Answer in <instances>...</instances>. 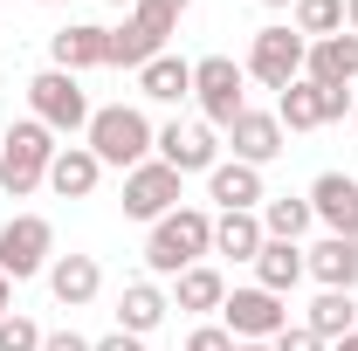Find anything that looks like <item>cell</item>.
Returning a JSON list of instances; mask_svg holds the SVG:
<instances>
[{
	"instance_id": "19",
	"label": "cell",
	"mask_w": 358,
	"mask_h": 351,
	"mask_svg": "<svg viewBox=\"0 0 358 351\" xmlns=\"http://www.w3.org/2000/svg\"><path fill=\"white\" fill-rule=\"evenodd\" d=\"M96 179H103V166H96V152H90V145H62V152L48 159V186H55L62 200H90V193H96Z\"/></svg>"
},
{
	"instance_id": "12",
	"label": "cell",
	"mask_w": 358,
	"mask_h": 351,
	"mask_svg": "<svg viewBox=\"0 0 358 351\" xmlns=\"http://www.w3.org/2000/svg\"><path fill=\"white\" fill-rule=\"evenodd\" d=\"M48 69H69V76H83V69H110V28H96V21H69V28H55V35H48Z\"/></svg>"
},
{
	"instance_id": "26",
	"label": "cell",
	"mask_w": 358,
	"mask_h": 351,
	"mask_svg": "<svg viewBox=\"0 0 358 351\" xmlns=\"http://www.w3.org/2000/svg\"><path fill=\"white\" fill-rule=\"evenodd\" d=\"M262 214H214V255H234V262H255L262 255Z\"/></svg>"
},
{
	"instance_id": "36",
	"label": "cell",
	"mask_w": 358,
	"mask_h": 351,
	"mask_svg": "<svg viewBox=\"0 0 358 351\" xmlns=\"http://www.w3.org/2000/svg\"><path fill=\"white\" fill-rule=\"evenodd\" d=\"M7 310H14V282L0 275V317H7Z\"/></svg>"
},
{
	"instance_id": "37",
	"label": "cell",
	"mask_w": 358,
	"mask_h": 351,
	"mask_svg": "<svg viewBox=\"0 0 358 351\" xmlns=\"http://www.w3.org/2000/svg\"><path fill=\"white\" fill-rule=\"evenodd\" d=\"M345 28H352V35H358V0H345Z\"/></svg>"
},
{
	"instance_id": "29",
	"label": "cell",
	"mask_w": 358,
	"mask_h": 351,
	"mask_svg": "<svg viewBox=\"0 0 358 351\" xmlns=\"http://www.w3.org/2000/svg\"><path fill=\"white\" fill-rule=\"evenodd\" d=\"M42 324H35V317H21V310H7V317H0V351H42Z\"/></svg>"
},
{
	"instance_id": "23",
	"label": "cell",
	"mask_w": 358,
	"mask_h": 351,
	"mask_svg": "<svg viewBox=\"0 0 358 351\" xmlns=\"http://www.w3.org/2000/svg\"><path fill=\"white\" fill-rule=\"evenodd\" d=\"M303 275H310V268H303V248H296V241H262V255H255V289L289 296Z\"/></svg>"
},
{
	"instance_id": "39",
	"label": "cell",
	"mask_w": 358,
	"mask_h": 351,
	"mask_svg": "<svg viewBox=\"0 0 358 351\" xmlns=\"http://www.w3.org/2000/svg\"><path fill=\"white\" fill-rule=\"evenodd\" d=\"M234 351H275V345H234Z\"/></svg>"
},
{
	"instance_id": "40",
	"label": "cell",
	"mask_w": 358,
	"mask_h": 351,
	"mask_svg": "<svg viewBox=\"0 0 358 351\" xmlns=\"http://www.w3.org/2000/svg\"><path fill=\"white\" fill-rule=\"evenodd\" d=\"M110 7H124V14H131V7H138V0H110Z\"/></svg>"
},
{
	"instance_id": "41",
	"label": "cell",
	"mask_w": 358,
	"mask_h": 351,
	"mask_svg": "<svg viewBox=\"0 0 358 351\" xmlns=\"http://www.w3.org/2000/svg\"><path fill=\"white\" fill-rule=\"evenodd\" d=\"M262 7H296V0H262Z\"/></svg>"
},
{
	"instance_id": "18",
	"label": "cell",
	"mask_w": 358,
	"mask_h": 351,
	"mask_svg": "<svg viewBox=\"0 0 358 351\" xmlns=\"http://www.w3.org/2000/svg\"><path fill=\"white\" fill-rule=\"evenodd\" d=\"M303 76L310 83H358V35L345 28V35H324V42H310V55H303Z\"/></svg>"
},
{
	"instance_id": "27",
	"label": "cell",
	"mask_w": 358,
	"mask_h": 351,
	"mask_svg": "<svg viewBox=\"0 0 358 351\" xmlns=\"http://www.w3.org/2000/svg\"><path fill=\"white\" fill-rule=\"evenodd\" d=\"M310 200H296V193H268L262 200V234L268 241H303L310 234Z\"/></svg>"
},
{
	"instance_id": "9",
	"label": "cell",
	"mask_w": 358,
	"mask_h": 351,
	"mask_svg": "<svg viewBox=\"0 0 358 351\" xmlns=\"http://www.w3.org/2000/svg\"><path fill=\"white\" fill-rule=\"evenodd\" d=\"M152 159H166L179 179H186V173H214V166H221V138H214L207 117H186V124L173 117L166 131L152 138Z\"/></svg>"
},
{
	"instance_id": "35",
	"label": "cell",
	"mask_w": 358,
	"mask_h": 351,
	"mask_svg": "<svg viewBox=\"0 0 358 351\" xmlns=\"http://www.w3.org/2000/svg\"><path fill=\"white\" fill-rule=\"evenodd\" d=\"M138 7H152V14H166V21H179V14H186L193 0H138Z\"/></svg>"
},
{
	"instance_id": "5",
	"label": "cell",
	"mask_w": 358,
	"mask_h": 351,
	"mask_svg": "<svg viewBox=\"0 0 358 351\" xmlns=\"http://www.w3.org/2000/svg\"><path fill=\"white\" fill-rule=\"evenodd\" d=\"M241 83H248V69H241L234 55H200V62H193V103H200V117H207L214 131H227V124L248 110Z\"/></svg>"
},
{
	"instance_id": "20",
	"label": "cell",
	"mask_w": 358,
	"mask_h": 351,
	"mask_svg": "<svg viewBox=\"0 0 358 351\" xmlns=\"http://www.w3.org/2000/svg\"><path fill=\"white\" fill-rule=\"evenodd\" d=\"M166 310H173V296H166L159 282H124V296H117V331L152 338V331L166 324Z\"/></svg>"
},
{
	"instance_id": "14",
	"label": "cell",
	"mask_w": 358,
	"mask_h": 351,
	"mask_svg": "<svg viewBox=\"0 0 358 351\" xmlns=\"http://www.w3.org/2000/svg\"><path fill=\"white\" fill-rule=\"evenodd\" d=\"M207 200L221 207V214H262V200H268V186L255 166H241V159H221L214 173H207Z\"/></svg>"
},
{
	"instance_id": "7",
	"label": "cell",
	"mask_w": 358,
	"mask_h": 351,
	"mask_svg": "<svg viewBox=\"0 0 358 351\" xmlns=\"http://www.w3.org/2000/svg\"><path fill=\"white\" fill-rule=\"evenodd\" d=\"M221 324L234 331V345H268L275 331H289V303L248 282V289H227V303H221Z\"/></svg>"
},
{
	"instance_id": "16",
	"label": "cell",
	"mask_w": 358,
	"mask_h": 351,
	"mask_svg": "<svg viewBox=\"0 0 358 351\" xmlns=\"http://www.w3.org/2000/svg\"><path fill=\"white\" fill-rule=\"evenodd\" d=\"M96 289H103V268H96V255H55V262H48V296H55L62 310L96 303Z\"/></svg>"
},
{
	"instance_id": "17",
	"label": "cell",
	"mask_w": 358,
	"mask_h": 351,
	"mask_svg": "<svg viewBox=\"0 0 358 351\" xmlns=\"http://www.w3.org/2000/svg\"><path fill=\"white\" fill-rule=\"evenodd\" d=\"M303 268L317 275V289H358V241L324 234L317 248H303Z\"/></svg>"
},
{
	"instance_id": "28",
	"label": "cell",
	"mask_w": 358,
	"mask_h": 351,
	"mask_svg": "<svg viewBox=\"0 0 358 351\" xmlns=\"http://www.w3.org/2000/svg\"><path fill=\"white\" fill-rule=\"evenodd\" d=\"M296 35L303 42H324V35H345V0H296Z\"/></svg>"
},
{
	"instance_id": "25",
	"label": "cell",
	"mask_w": 358,
	"mask_h": 351,
	"mask_svg": "<svg viewBox=\"0 0 358 351\" xmlns=\"http://www.w3.org/2000/svg\"><path fill=\"white\" fill-rule=\"evenodd\" d=\"M303 324H310L324 345L352 338V331H358V303H352V289H317V303L303 310Z\"/></svg>"
},
{
	"instance_id": "1",
	"label": "cell",
	"mask_w": 358,
	"mask_h": 351,
	"mask_svg": "<svg viewBox=\"0 0 358 351\" xmlns=\"http://www.w3.org/2000/svg\"><path fill=\"white\" fill-rule=\"evenodd\" d=\"M207 255H214V214L207 207H173L145 234V268L152 275H179V268L207 262Z\"/></svg>"
},
{
	"instance_id": "21",
	"label": "cell",
	"mask_w": 358,
	"mask_h": 351,
	"mask_svg": "<svg viewBox=\"0 0 358 351\" xmlns=\"http://www.w3.org/2000/svg\"><path fill=\"white\" fill-rule=\"evenodd\" d=\"M221 303H227V282H221V268H214V262H193V268H179V275H173V310L207 317V310H221Z\"/></svg>"
},
{
	"instance_id": "42",
	"label": "cell",
	"mask_w": 358,
	"mask_h": 351,
	"mask_svg": "<svg viewBox=\"0 0 358 351\" xmlns=\"http://www.w3.org/2000/svg\"><path fill=\"white\" fill-rule=\"evenodd\" d=\"M42 7H69V0H42Z\"/></svg>"
},
{
	"instance_id": "43",
	"label": "cell",
	"mask_w": 358,
	"mask_h": 351,
	"mask_svg": "<svg viewBox=\"0 0 358 351\" xmlns=\"http://www.w3.org/2000/svg\"><path fill=\"white\" fill-rule=\"evenodd\" d=\"M352 131H358V110H352Z\"/></svg>"
},
{
	"instance_id": "22",
	"label": "cell",
	"mask_w": 358,
	"mask_h": 351,
	"mask_svg": "<svg viewBox=\"0 0 358 351\" xmlns=\"http://www.w3.org/2000/svg\"><path fill=\"white\" fill-rule=\"evenodd\" d=\"M275 124H282V131H324V124H331V117H324V83L296 76L289 89H275Z\"/></svg>"
},
{
	"instance_id": "15",
	"label": "cell",
	"mask_w": 358,
	"mask_h": 351,
	"mask_svg": "<svg viewBox=\"0 0 358 351\" xmlns=\"http://www.w3.org/2000/svg\"><path fill=\"white\" fill-rule=\"evenodd\" d=\"M227 145H234V159L255 166V173H262L268 159H282V124H275V110H241V117L227 124Z\"/></svg>"
},
{
	"instance_id": "8",
	"label": "cell",
	"mask_w": 358,
	"mask_h": 351,
	"mask_svg": "<svg viewBox=\"0 0 358 351\" xmlns=\"http://www.w3.org/2000/svg\"><path fill=\"white\" fill-rule=\"evenodd\" d=\"M303 55H310V42H303L296 28H262V35L248 42V62H241V69L262 89H289L303 76Z\"/></svg>"
},
{
	"instance_id": "3",
	"label": "cell",
	"mask_w": 358,
	"mask_h": 351,
	"mask_svg": "<svg viewBox=\"0 0 358 351\" xmlns=\"http://www.w3.org/2000/svg\"><path fill=\"white\" fill-rule=\"evenodd\" d=\"M55 152H62V145H55L48 124H35V117L7 124V138H0V193L28 200L35 186H48V159H55Z\"/></svg>"
},
{
	"instance_id": "13",
	"label": "cell",
	"mask_w": 358,
	"mask_h": 351,
	"mask_svg": "<svg viewBox=\"0 0 358 351\" xmlns=\"http://www.w3.org/2000/svg\"><path fill=\"white\" fill-rule=\"evenodd\" d=\"M303 200H310V214L324 220L331 234L358 241V179H352V173H317Z\"/></svg>"
},
{
	"instance_id": "31",
	"label": "cell",
	"mask_w": 358,
	"mask_h": 351,
	"mask_svg": "<svg viewBox=\"0 0 358 351\" xmlns=\"http://www.w3.org/2000/svg\"><path fill=\"white\" fill-rule=\"evenodd\" d=\"M186 351H234V331H227V324H200V331L186 338Z\"/></svg>"
},
{
	"instance_id": "38",
	"label": "cell",
	"mask_w": 358,
	"mask_h": 351,
	"mask_svg": "<svg viewBox=\"0 0 358 351\" xmlns=\"http://www.w3.org/2000/svg\"><path fill=\"white\" fill-rule=\"evenodd\" d=\"M331 351H358V331H352V338H338V345H331Z\"/></svg>"
},
{
	"instance_id": "24",
	"label": "cell",
	"mask_w": 358,
	"mask_h": 351,
	"mask_svg": "<svg viewBox=\"0 0 358 351\" xmlns=\"http://www.w3.org/2000/svg\"><path fill=\"white\" fill-rule=\"evenodd\" d=\"M138 96H145V103H186V96H193V62H179V55L145 62V69H138Z\"/></svg>"
},
{
	"instance_id": "2",
	"label": "cell",
	"mask_w": 358,
	"mask_h": 351,
	"mask_svg": "<svg viewBox=\"0 0 358 351\" xmlns=\"http://www.w3.org/2000/svg\"><path fill=\"white\" fill-rule=\"evenodd\" d=\"M152 117L145 110H131V103H103V110H90V131L83 145L96 152V166H117V173H131V166H145L152 159Z\"/></svg>"
},
{
	"instance_id": "4",
	"label": "cell",
	"mask_w": 358,
	"mask_h": 351,
	"mask_svg": "<svg viewBox=\"0 0 358 351\" xmlns=\"http://www.w3.org/2000/svg\"><path fill=\"white\" fill-rule=\"evenodd\" d=\"M28 117L48 124L55 138H76V131H90V96H83V83L69 69H42L28 83Z\"/></svg>"
},
{
	"instance_id": "32",
	"label": "cell",
	"mask_w": 358,
	"mask_h": 351,
	"mask_svg": "<svg viewBox=\"0 0 358 351\" xmlns=\"http://www.w3.org/2000/svg\"><path fill=\"white\" fill-rule=\"evenodd\" d=\"M345 110H358V103H352V89H345V83H324V117L338 124Z\"/></svg>"
},
{
	"instance_id": "10",
	"label": "cell",
	"mask_w": 358,
	"mask_h": 351,
	"mask_svg": "<svg viewBox=\"0 0 358 351\" xmlns=\"http://www.w3.org/2000/svg\"><path fill=\"white\" fill-rule=\"evenodd\" d=\"M179 186H186V179H179L166 159H145V166L124 173V214H131V220H166L179 200H186Z\"/></svg>"
},
{
	"instance_id": "6",
	"label": "cell",
	"mask_w": 358,
	"mask_h": 351,
	"mask_svg": "<svg viewBox=\"0 0 358 351\" xmlns=\"http://www.w3.org/2000/svg\"><path fill=\"white\" fill-rule=\"evenodd\" d=\"M55 262V227L42 214H14L0 227V275L7 282H28V275H48Z\"/></svg>"
},
{
	"instance_id": "11",
	"label": "cell",
	"mask_w": 358,
	"mask_h": 351,
	"mask_svg": "<svg viewBox=\"0 0 358 351\" xmlns=\"http://www.w3.org/2000/svg\"><path fill=\"white\" fill-rule=\"evenodd\" d=\"M173 28H179V21L152 14V7H131L124 28H110V69H145V62H159Z\"/></svg>"
},
{
	"instance_id": "34",
	"label": "cell",
	"mask_w": 358,
	"mask_h": 351,
	"mask_svg": "<svg viewBox=\"0 0 358 351\" xmlns=\"http://www.w3.org/2000/svg\"><path fill=\"white\" fill-rule=\"evenodd\" d=\"M42 351H90V338H76V331H48Z\"/></svg>"
},
{
	"instance_id": "33",
	"label": "cell",
	"mask_w": 358,
	"mask_h": 351,
	"mask_svg": "<svg viewBox=\"0 0 358 351\" xmlns=\"http://www.w3.org/2000/svg\"><path fill=\"white\" fill-rule=\"evenodd\" d=\"M90 351H145V338H131V331H110V338H96Z\"/></svg>"
},
{
	"instance_id": "30",
	"label": "cell",
	"mask_w": 358,
	"mask_h": 351,
	"mask_svg": "<svg viewBox=\"0 0 358 351\" xmlns=\"http://www.w3.org/2000/svg\"><path fill=\"white\" fill-rule=\"evenodd\" d=\"M268 345H275V351H331V345H324V338L310 331V324H289V331H275Z\"/></svg>"
}]
</instances>
